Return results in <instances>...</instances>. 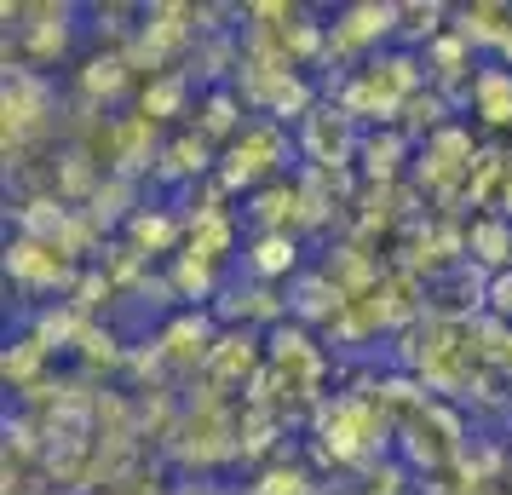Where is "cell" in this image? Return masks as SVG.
Masks as SVG:
<instances>
[{
  "label": "cell",
  "instance_id": "cell-1",
  "mask_svg": "<svg viewBox=\"0 0 512 495\" xmlns=\"http://www.w3.org/2000/svg\"><path fill=\"white\" fill-rule=\"evenodd\" d=\"M294 144H300V156L317 167V173H346L351 156L363 150V133H357V121H351L340 104H317V110L294 127Z\"/></svg>",
  "mask_w": 512,
  "mask_h": 495
},
{
  "label": "cell",
  "instance_id": "cell-2",
  "mask_svg": "<svg viewBox=\"0 0 512 495\" xmlns=\"http://www.w3.org/2000/svg\"><path fill=\"white\" fill-rule=\"evenodd\" d=\"M6 277L24 288V294H47V288H75L81 277H75V265L58 254V248H47V242H29V236H18L12 248H6Z\"/></svg>",
  "mask_w": 512,
  "mask_h": 495
},
{
  "label": "cell",
  "instance_id": "cell-3",
  "mask_svg": "<svg viewBox=\"0 0 512 495\" xmlns=\"http://www.w3.org/2000/svg\"><path fill=\"white\" fill-rule=\"evenodd\" d=\"M156 346H162V357L173 363V369H208L213 346H219V329H213V311H173L167 317V329L156 334Z\"/></svg>",
  "mask_w": 512,
  "mask_h": 495
},
{
  "label": "cell",
  "instance_id": "cell-4",
  "mask_svg": "<svg viewBox=\"0 0 512 495\" xmlns=\"http://www.w3.org/2000/svg\"><path fill=\"white\" fill-rule=\"evenodd\" d=\"M466 260L478 265V271H489V277L512 271V219L507 213H478L466 225Z\"/></svg>",
  "mask_w": 512,
  "mask_h": 495
},
{
  "label": "cell",
  "instance_id": "cell-5",
  "mask_svg": "<svg viewBox=\"0 0 512 495\" xmlns=\"http://www.w3.org/2000/svg\"><path fill=\"white\" fill-rule=\"evenodd\" d=\"M294 265H300V236H294V231H265V236H254V248L242 254L248 283H277V277H294Z\"/></svg>",
  "mask_w": 512,
  "mask_h": 495
},
{
  "label": "cell",
  "instance_id": "cell-6",
  "mask_svg": "<svg viewBox=\"0 0 512 495\" xmlns=\"http://www.w3.org/2000/svg\"><path fill=\"white\" fill-rule=\"evenodd\" d=\"M179 236H185V213H173V208H139L127 219V248L144 254V260L150 254H173Z\"/></svg>",
  "mask_w": 512,
  "mask_h": 495
},
{
  "label": "cell",
  "instance_id": "cell-7",
  "mask_svg": "<svg viewBox=\"0 0 512 495\" xmlns=\"http://www.w3.org/2000/svg\"><path fill=\"white\" fill-rule=\"evenodd\" d=\"M472 116L484 127H512V70L507 64H478V81H472Z\"/></svg>",
  "mask_w": 512,
  "mask_h": 495
},
{
  "label": "cell",
  "instance_id": "cell-8",
  "mask_svg": "<svg viewBox=\"0 0 512 495\" xmlns=\"http://www.w3.org/2000/svg\"><path fill=\"white\" fill-rule=\"evenodd\" d=\"M403 156H415V139H409L403 127H386V133H363V150H357L363 173H369L380 190H386L397 173H403Z\"/></svg>",
  "mask_w": 512,
  "mask_h": 495
},
{
  "label": "cell",
  "instance_id": "cell-9",
  "mask_svg": "<svg viewBox=\"0 0 512 495\" xmlns=\"http://www.w3.org/2000/svg\"><path fill=\"white\" fill-rule=\"evenodd\" d=\"M127 70H133L127 52H98V58H87V64H81V98H87L93 110L110 104V98L127 87Z\"/></svg>",
  "mask_w": 512,
  "mask_h": 495
},
{
  "label": "cell",
  "instance_id": "cell-10",
  "mask_svg": "<svg viewBox=\"0 0 512 495\" xmlns=\"http://www.w3.org/2000/svg\"><path fill=\"white\" fill-rule=\"evenodd\" d=\"M242 127H248V121H242V93H236V87H208V98H202V127H196V133H202V139H242Z\"/></svg>",
  "mask_w": 512,
  "mask_h": 495
},
{
  "label": "cell",
  "instance_id": "cell-11",
  "mask_svg": "<svg viewBox=\"0 0 512 495\" xmlns=\"http://www.w3.org/2000/svg\"><path fill=\"white\" fill-rule=\"evenodd\" d=\"M259 363V340L254 334H236V329H225L219 334V346H213V357H208V380L213 386H225V380H242L248 369Z\"/></svg>",
  "mask_w": 512,
  "mask_h": 495
},
{
  "label": "cell",
  "instance_id": "cell-12",
  "mask_svg": "<svg viewBox=\"0 0 512 495\" xmlns=\"http://www.w3.org/2000/svg\"><path fill=\"white\" fill-rule=\"evenodd\" d=\"M185 104H190V70H167V75H150V87L139 98V116L167 121V116H185Z\"/></svg>",
  "mask_w": 512,
  "mask_h": 495
},
{
  "label": "cell",
  "instance_id": "cell-13",
  "mask_svg": "<svg viewBox=\"0 0 512 495\" xmlns=\"http://www.w3.org/2000/svg\"><path fill=\"white\" fill-rule=\"evenodd\" d=\"M47 346H41V340H35V334H24V340H18V346H12V352H6V380H12V386H35V375H41V363H47Z\"/></svg>",
  "mask_w": 512,
  "mask_h": 495
},
{
  "label": "cell",
  "instance_id": "cell-14",
  "mask_svg": "<svg viewBox=\"0 0 512 495\" xmlns=\"http://www.w3.org/2000/svg\"><path fill=\"white\" fill-rule=\"evenodd\" d=\"M317 490H323V484H311L300 467H271L248 495H317Z\"/></svg>",
  "mask_w": 512,
  "mask_h": 495
},
{
  "label": "cell",
  "instance_id": "cell-15",
  "mask_svg": "<svg viewBox=\"0 0 512 495\" xmlns=\"http://www.w3.org/2000/svg\"><path fill=\"white\" fill-rule=\"evenodd\" d=\"M489 311H495L501 323H512V271L489 277Z\"/></svg>",
  "mask_w": 512,
  "mask_h": 495
},
{
  "label": "cell",
  "instance_id": "cell-16",
  "mask_svg": "<svg viewBox=\"0 0 512 495\" xmlns=\"http://www.w3.org/2000/svg\"><path fill=\"white\" fill-rule=\"evenodd\" d=\"M489 369H501V375H512V329L501 334V352H495V363Z\"/></svg>",
  "mask_w": 512,
  "mask_h": 495
}]
</instances>
